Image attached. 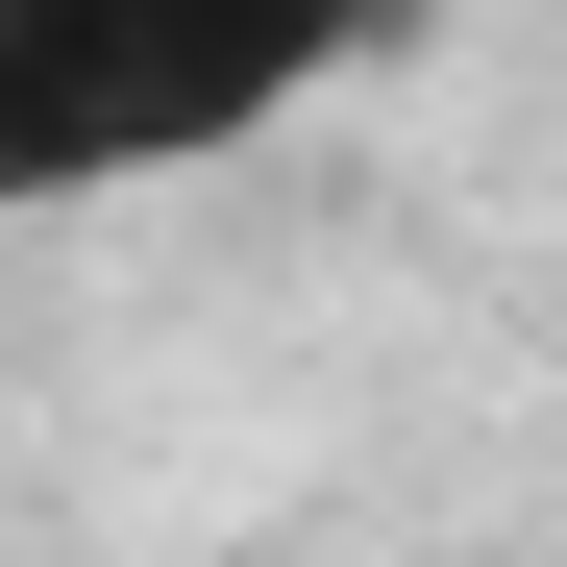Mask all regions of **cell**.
Wrapping results in <instances>:
<instances>
[{
    "label": "cell",
    "instance_id": "6da1fadb",
    "mask_svg": "<svg viewBox=\"0 0 567 567\" xmlns=\"http://www.w3.org/2000/svg\"><path fill=\"white\" fill-rule=\"evenodd\" d=\"M420 0H0V223L223 173L271 124H321Z\"/></svg>",
    "mask_w": 567,
    "mask_h": 567
}]
</instances>
